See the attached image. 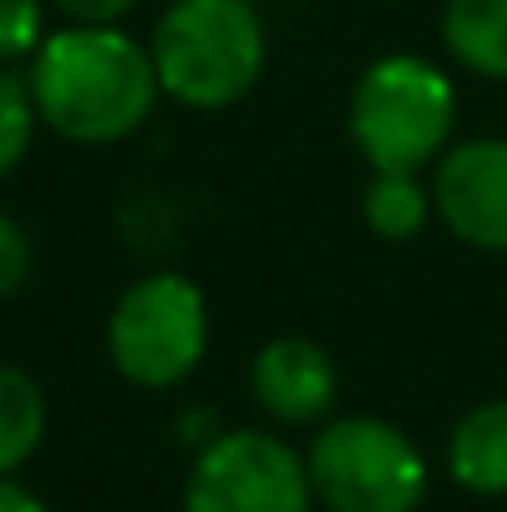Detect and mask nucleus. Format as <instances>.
I'll use <instances>...</instances> for the list:
<instances>
[{
	"mask_svg": "<svg viewBox=\"0 0 507 512\" xmlns=\"http://www.w3.org/2000/svg\"><path fill=\"white\" fill-rule=\"evenodd\" d=\"M30 95L55 135L75 145H115L150 120L160 70L135 35L115 25H70L35 50Z\"/></svg>",
	"mask_w": 507,
	"mask_h": 512,
	"instance_id": "1",
	"label": "nucleus"
},
{
	"mask_svg": "<svg viewBox=\"0 0 507 512\" xmlns=\"http://www.w3.org/2000/svg\"><path fill=\"white\" fill-rule=\"evenodd\" d=\"M160 90L189 110H229L264 70V25L249 0H174L155 25Z\"/></svg>",
	"mask_w": 507,
	"mask_h": 512,
	"instance_id": "2",
	"label": "nucleus"
},
{
	"mask_svg": "<svg viewBox=\"0 0 507 512\" xmlns=\"http://www.w3.org/2000/svg\"><path fill=\"white\" fill-rule=\"evenodd\" d=\"M453 80L423 55L373 60L348 100V135L373 174H418L453 135Z\"/></svg>",
	"mask_w": 507,
	"mask_h": 512,
	"instance_id": "3",
	"label": "nucleus"
},
{
	"mask_svg": "<svg viewBox=\"0 0 507 512\" xmlns=\"http://www.w3.org/2000/svg\"><path fill=\"white\" fill-rule=\"evenodd\" d=\"M314 498L329 512H413L428 493L418 443L383 418H334L304 453Z\"/></svg>",
	"mask_w": 507,
	"mask_h": 512,
	"instance_id": "4",
	"label": "nucleus"
},
{
	"mask_svg": "<svg viewBox=\"0 0 507 512\" xmlns=\"http://www.w3.org/2000/svg\"><path fill=\"white\" fill-rule=\"evenodd\" d=\"M209 343V309L194 279L145 274L110 314V358L135 388H174Z\"/></svg>",
	"mask_w": 507,
	"mask_h": 512,
	"instance_id": "5",
	"label": "nucleus"
},
{
	"mask_svg": "<svg viewBox=\"0 0 507 512\" xmlns=\"http://www.w3.org/2000/svg\"><path fill=\"white\" fill-rule=\"evenodd\" d=\"M184 512H314L309 463L274 433L234 428L194 458Z\"/></svg>",
	"mask_w": 507,
	"mask_h": 512,
	"instance_id": "6",
	"label": "nucleus"
},
{
	"mask_svg": "<svg viewBox=\"0 0 507 512\" xmlns=\"http://www.w3.org/2000/svg\"><path fill=\"white\" fill-rule=\"evenodd\" d=\"M438 219L473 249L507 254V140H463L433 174Z\"/></svg>",
	"mask_w": 507,
	"mask_h": 512,
	"instance_id": "7",
	"label": "nucleus"
},
{
	"mask_svg": "<svg viewBox=\"0 0 507 512\" xmlns=\"http://www.w3.org/2000/svg\"><path fill=\"white\" fill-rule=\"evenodd\" d=\"M254 398L279 423H324L338 398L334 358L314 339H269L254 358Z\"/></svg>",
	"mask_w": 507,
	"mask_h": 512,
	"instance_id": "8",
	"label": "nucleus"
},
{
	"mask_svg": "<svg viewBox=\"0 0 507 512\" xmlns=\"http://www.w3.org/2000/svg\"><path fill=\"white\" fill-rule=\"evenodd\" d=\"M448 473L458 488L478 498H503L507 493V398L478 403L473 413L458 418L448 438Z\"/></svg>",
	"mask_w": 507,
	"mask_h": 512,
	"instance_id": "9",
	"label": "nucleus"
},
{
	"mask_svg": "<svg viewBox=\"0 0 507 512\" xmlns=\"http://www.w3.org/2000/svg\"><path fill=\"white\" fill-rule=\"evenodd\" d=\"M443 45L483 80H507V0H448Z\"/></svg>",
	"mask_w": 507,
	"mask_h": 512,
	"instance_id": "10",
	"label": "nucleus"
},
{
	"mask_svg": "<svg viewBox=\"0 0 507 512\" xmlns=\"http://www.w3.org/2000/svg\"><path fill=\"white\" fill-rule=\"evenodd\" d=\"M45 438V393L30 373L0 363V478H10Z\"/></svg>",
	"mask_w": 507,
	"mask_h": 512,
	"instance_id": "11",
	"label": "nucleus"
},
{
	"mask_svg": "<svg viewBox=\"0 0 507 512\" xmlns=\"http://www.w3.org/2000/svg\"><path fill=\"white\" fill-rule=\"evenodd\" d=\"M428 214H433V194L418 174H373V184L363 194V219L378 239L403 244V239L423 234Z\"/></svg>",
	"mask_w": 507,
	"mask_h": 512,
	"instance_id": "12",
	"label": "nucleus"
},
{
	"mask_svg": "<svg viewBox=\"0 0 507 512\" xmlns=\"http://www.w3.org/2000/svg\"><path fill=\"white\" fill-rule=\"evenodd\" d=\"M35 95L25 80H15L10 70H0V174H10L25 150H30V135H35Z\"/></svg>",
	"mask_w": 507,
	"mask_h": 512,
	"instance_id": "13",
	"label": "nucleus"
},
{
	"mask_svg": "<svg viewBox=\"0 0 507 512\" xmlns=\"http://www.w3.org/2000/svg\"><path fill=\"white\" fill-rule=\"evenodd\" d=\"M45 45V10L40 0H0V65L25 60Z\"/></svg>",
	"mask_w": 507,
	"mask_h": 512,
	"instance_id": "14",
	"label": "nucleus"
},
{
	"mask_svg": "<svg viewBox=\"0 0 507 512\" xmlns=\"http://www.w3.org/2000/svg\"><path fill=\"white\" fill-rule=\"evenodd\" d=\"M30 274H35V249H30L25 229L10 214H0V299L20 294L30 284Z\"/></svg>",
	"mask_w": 507,
	"mask_h": 512,
	"instance_id": "15",
	"label": "nucleus"
},
{
	"mask_svg": "<svg viewBox=\"0 0 507 512\" xmlns=\"http://www.w3.org/2000/svg\"><path fill=\"white\" fill-rule=\"evenodd\" d=\"M75 25H115L120 15L135 10V0H55Z\"/></svg>",
	"mask_w": 507,
	"mask_h": 512,
	"instance_id": "16",
	"label": "nucleus"
},
{
	"mask_svg": "<svg viewBox=\"0 0 507 512\" xmlns=\"http://www.w3.org/2000/svg\"><path fill=\"white\" fill-rule=\"evenodd\" d=\"M0 512H45V503H40L30 488H20V483L0 478Z\"/></svg>",
	"mask_w": 507,
	"mask_h": 512,
	"instance_id": "17",
	"label": "nucleus"
}]
</instances>
